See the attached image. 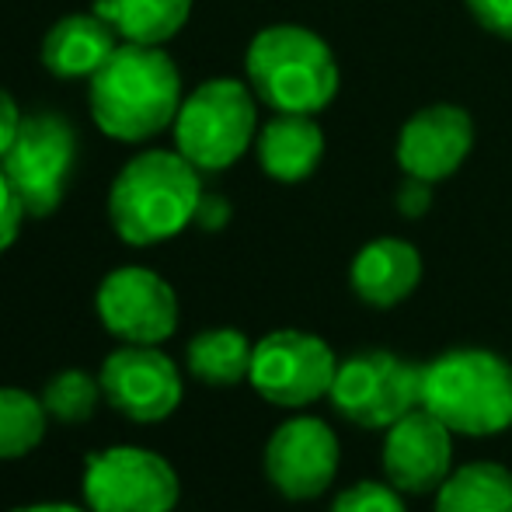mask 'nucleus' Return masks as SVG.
Segmentation results:
<instances>
[{
	"instance_id": "a878e982",
	"label": "nucleus",
	"mask_w": 512,
	"mask_h": 512,
	"mask_svg": "<svg viewBox=\"0 0 512 512\" xmlns=\"http://www.w3.org/2000/svg\"><path fill=\"white\" fill-rule=\"evenodd\" d=\"M398 209L405 216H422L425 209L432 206V182H422V178H411L405 175V185L398 189Z\"/></svg>"
},
{
	"instance_id": "2eb2a0df",
	"label": "nucleus",
	"mask_w": 512,
	"mask_h": 512,
	"mask_svg": "<svg viewBox=\"0 0 512 512\" xmlns=\"http://www.w3.org/2000/svg\"><path fill=\"white\" fill-rule=\"evenodd\" d=\"M349 279L363 304L380 310L398 307L415 293L418 279H422V255L415 244L401 241V237H377L366 248H359Z\"/></svg>"
},
{
	"instance_id": "9b49d317",
	"label": "nucleus",
	"mask_w": 512,
	"mask_h": 512,
	"mask_svg": "<svg viewBox=\"0 0 512 512\" xmlns=\"http://www.w3.org/2000/svg\"><path fill=\"white\" fill-rule=\"evenodd\" d=\"M105 401L129 422H164L182 405V373L157 345H122L102 363Z\"/></svg>"
},
{
	"instance_id": "39448f33",
	"label": "nucleus",
	"mask_w": 512,
	"mask_h": 512,
	"mask_svg": "<svg viewBox=\"0 0 512 512\" xmlns=\"http://www.w3.org/2000/svg\"><path fill=\"white\" fill-rule=\"evenodd\" d=\"M171 129L175 150L199 171H227L258 136L255 91L234 77H213L185 98Z\"/></svg>"
},
{
	"instance_id": "f3484780",
	"label": "nucleus",
	"mask_w": 512,
	"mask_h": 512,
	"mask_svg": "<svg viewBox=\"0 0 512 512\" xmlns=\"http://www.w3.org/2000/svg\"><path fill=\"white\" fill-rule=\"evenodd\" d=\"M258 164L269 178L283 185L304 182L324 157V133L314 115L276 112L255 136Z\"/></svg>"
},
{
	"instance_id": "393cba45",
	"label": "nucleus",
	"mask_w": 512,
	"mask_h": 512,
	"mask_svg": "<svg viewBox=\"0 0 512 512\" xmlns=\"http://www.w3.org/2000/svg\"><path fill=\"white\" fill-rule=\"evenodd\" d=\"M25 216H28L25 206H21V199L14 196L11 182H7L4 171H0V255L18 241L21 220H25Z\"/></svg>"
},
{
	"instance_id": "bb28decb",
	"label": "nucleus",
	"mask_w": 512,
	"mask_h": 512,
	"mask_svg": "<svg viewBox=\"0 0 512 512\" xmlns=\"http://www.w3.org/2000/svg\"><path fill=\"white\" fill-rule=\"evenodd\" d=\"M21 108L14 105V98L7 95L4 88H0V157L11 150V143H14V136H18V129H21Z\"/></svg>"
},
{
	"instance_id": "aec40b11",
	"label": "nucleus",
	"mask_w": 512,
	"mask_h": 512,
	"mask_svg": "<svg viewBox=\"0 0 512 512\" xmlns=\"http://www.w3.org/2000/svg\"><path fill=\"white\" fill-rule=\"evenodd\" d=\"M255 345L237 328H209L189 342V370L209 387H234L248 380Z\"/></svg>"
},
{
	"instance_id": "1a4fd4ad",
	"label": "nucleus",
	"mask_w": 512,
	"mask_h": 512,
	"mask_svg": "<svg viewBox=\"0 0 512 512\" xmlns=\"http://www.w3.org/2000/svg\"><path fill=\"white\" fill-rule=\"evenodd\" d=\"M338 359L331 345L307 331H272L255 345L248 384L279 408H304L331 394Z\"/></svg>"
},
{
	"instance_id": "b1692460",
	"label": "nucleus",
	"mask_w": 512,
	"mask_h": 512,
	"mask_svg": "<svg viewBox=\"0 0 512 512\" xmlns=\"http://www.w3.org/2000/svg\"><path fill=\"white\" fill-rule=\"evenodd\" d=\"M464 4L485 32L512 42V0H464Z\"/></svg>"
},
{
	"instance_id": "f8f14e48",
	"label": "nucleus",
	"mask_w": 512,
	"mask_h": 512,
	"mask_svg": "<svg viewBox=\"0 0 512 512\" xmlns=\"http://www.w3.org/2000/svg\"><path fill=\"white\" fill-rule=\"evenodd\" d=\"M338 457L342 450L331 425L314 415H297L272 432L265 446V474L279 495L307 502L328 492L338 471Z\"/></svg>"
},
{
	"instance_id": "f03ea898",
	"label": "nucleus",
	"mask_w": 512,
	"mask_h": 512,
	"mask_svg": "<svg viewBox=\"0 0 512 512\" xmlns=\"http://www.w3.org/2000/svg\"><path fill=\"white\" fill-rule=\"evenodd\" d=\"M203 171L178 150H140L122 164L108 192V220L133 248L171 241L189 223L203 199Z\"/></svg>"
},
{
	"instance_id": "c85d7f7f",
	"label": "nucleus",
	"mask_w": 512,
	"mask_h": 512,
	"mask_svg": "<svg viewBox=\"0 0 512 512\" xmlns=\"http://www.w3.org/2000/svg\"><path fill=\"white\" fill-rule=\"evenodd\" d=\"M14 512H91V509H77V506H67V502H39V506H21Z\"/></svg>"
},
{
	"instance_id": "4468645a",
	"label": "nucleus",
	"mask_w": 512,
	"mask_h": 512,
	"mask_svg": "<svg viewBox=\"0 0 512 512\" xmlns=\"http://www.w3.org/2000/svg\"><path fill=\"white\" fill-rule=\"evenodd\" d=\"M474 147V119L460 105L418 108L398 133L401 171L422 182H443L457 175Z\"/></svg>"
},
{
	"instance_id": "5701e85b",
	"label": "nucleus",
	"mask_w": 512,
	"mask_h": 512,
	"mask_svg": "<svg viewBox=\"0 0 512 512\" xmlns=\"http://www.w3.org/2000/svg\"><path fill=\"white\" fill-rule=\"evenodd\" d=\"M331 512H405V502L391 481H359L331 502Z\"/></svg>"
},
{
	"instance_id": "6e6552de",
	"label": "nucleus",
	"mask_w": 512,
	"mask_h": 512,
	"mask_svg": "<svg viewBox=\"0 0 512 512\" xmlns=\"http://www.w3.org/2000/svg\"><path fill=\"white\" fill-rule=\"evenodd\" d=\"M81 488L91 512H171L182 492L175 467L143 446H108L91 453Z\"/></svg>"
},
{
	"instance_id": "ddd939ff",
	"label": "nucleus",
	"mask_w": 512,
	"mask_h": 512,
	"mask_svg": "<svg viewBox=\"0 0 512 512\" xmlns=\"http://www.w3.org/2000/svg\"><path fill=\"white\" fill-rule=\"evenodd\" d=\"M384 474L405 495L439 492V485L453 474L450 425L422 405L398 418L384 439Z\"/></svg>"
},
{
	"instance_id": "423d86ee",
	"label": "nucleus",
	"mask_w": 512,
	"mask_h": 512,
	"mask_svg": "<svg viewBox=\"0 0 512 512\" xmlns=\"http://www.w3.org/2000/svg\"><path fill=\"white\" fill-rule=\"evenodd\" d=\"M74 164L77 133L60 112L25 115L11 150L0 157V171L28 216H49L60 209Z\"/></svg>"
},
{
	"instance_id": "dca6fc26",
	"label": "nucleus",
	"mask_w": 512,
	"mask_h": 512,
	"mask_svg": "<svg viewBox=\"0 0 512 512\" xmlns=\"http://www.w3.org/2000/svg\"><path fill=\"white\" fill-rule=\"evenodd\" d=\"M119 42V32L98 11L67 14L42 39V67L63 81H77V77L91 81L119 49Z\"/></svg>"
},
{
	"instance_id": "412c9836",
	"label": "nucleus",
	"mask_w": 512,
	"mask_h": 512,
	"mask_svg": "<svg viewBox=\"0 0 512 512\" xmlns=\"http://www.w3.org/2000/svg\"><path fill=\"white\" fill-rule=\"evenodd\" d=\"M49 411L42 398L21 387H0V460H18L32 453L46 436Z\"/></svg>"
},
{
	"instance_id": "9d476101",
	"label": "nucleus",
	"mask_w": 512,
	"mask_h": 512,
	"mask_svg": "<svg viewBox=\"0 0 512 512\" xmlns=\"http://www.w3.org/2000/svg\"><path fill=\"white\" fill-rule=\"evenodd\" d=\"M98 321L126 345H161L178 328V297L164 276L143 265L108 272L95 293Z\"/></svg>"
},
{
	"instance_id": "7ed1b4c3",
	"label": "nucleus",
	"mask_w": 512,
	"mask_h": 512,
	"mask_svg": "<svg viewBox=\"0 0 512 512\" xmlns=\"http://www.w3.org/2000/svg\"><path fill=\"white\" fill-rule=\"evenodd\" d=\"M248 84L272 112L317 115L338 95V60L331 46L304 25H272L251 39Z\"/></svg>"
},
{
	"instance_id": "20e7f679",
	"label": "nucleus",
	"mask_w": 512,
	"mask_h": 512,
	"mask_svg": "<svg viewBox=\"0 0 512 512\" xmlns=\"http://www.w3.org/2000/svg\"><path fill=\"white\" fill-rule=\"evenodd\" d=\"M422 408L453 436H495L512 425V366L492 349H446L422 366Z\"/></svg>"
},
{
	"instance_id": "4be33fe9",
	"label": "nucleus",
	"mask_w": 512,
	"mask_h": 512,
	"mask_svg": "<svg viewBox=\"0 0 512 512\" xmlns=\"http://www.w3.org/2000/svg\"><path fill=\"white\" fill-rule=\"evenodd\" d=\"M105 398L102 380L91 377L84 370H63L42 387V405H46L49 418L63 425H81L98 411V401Z\"/></svg>"
},
{
	"instance_id": "f257e3e1",
	"label": "nucleus",
	"mask_w": 512,
	"mask_h": 512,
	"mask_svg": "<svg viewBox=\"0 0 512 512\" xmlns=\"http://www.w3.org/2000/svg\"><path fill=\"white\" fill-rule=\"evenodd\" d=\"M182 102V74L164 46L119 42L88 88L91 119L119 143H147L161 136L175 126Z\"/></svg>"
},
{
	"instance_id": "6ab92c4d",
	"label": "nucleus",
	"mask_w": 512,
	"mask_h": 512,
	"mask_svg": "<svg viewBox=\"0 0 512 512\" xmlns=\"http://www.w3.org/2000/svg\"><path fill=\"white\" fill-rule=\"evenodd\" d=\"M436 512H512V474L492 460H474L436 492Z\"/></svg>"
},
{
	"instance_id": "a211bd4d",
	"label": "nucleus",
	"mask_w": 512,
	"mask_h": 512,
	"mask_svg": "<svg viewBox=\"0 0 512 512\" xmlns=\"http://www.w3.org/2000/svg\"><path fill=\"white\" fill-rule=\"evenodd\" d=\"M95 11L119 32L122 42L164 46L185 28L192 0H98Z\"/></svg>"
},
{
	"instance_id": "cd10ccee",
	"label": "nucleus",
	"mask_w": 512,
	"mask_h": 512,
	"mask_svg": "<svg viewBox=\"0 0 512 512\" xmlns=\"http://www.w3.org/2000/svg\"><path fill=\"white\" fill-rule=\"evenodd\" d=\"M227 220H230V203L223 196H206L203 192V199H199V209H196V223L203 230H220V227H227Z\"/></svg>"
},
{
	"instance_id": "0eeeda50",
	"label": "nucleus",
	"mask_w": 512,
	"mask_h": 512,
	"mask_svg": "<svg viewBox=\"0 0 512 512\" xmlns=\"http://www.w3.org/2000/svg\"><path fill=\"white\" fill-rule=\"evenodd\" d=\"M328 398L338 415L363 429H391L422 405V366L387 349L356 352L338 363Z\"/></svg>"
}]
</instances>
